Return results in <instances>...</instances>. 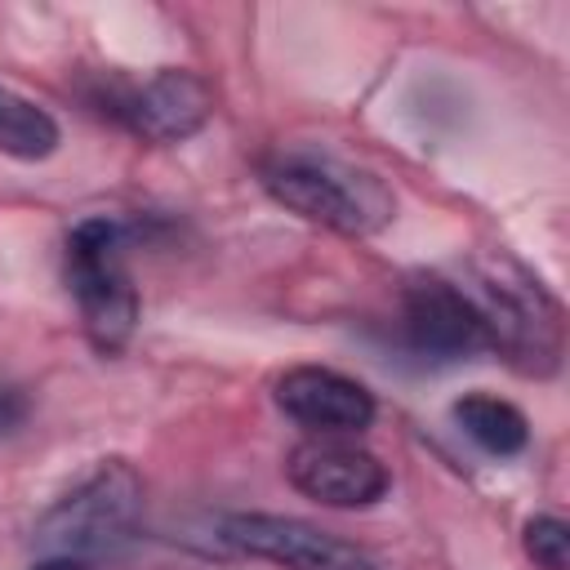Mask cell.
Instances as JSON below:
<instances>
[{"label":"cell","instance_id":"1","mask_svg":"<svg viewBox=\"0 0 570 570\" xmlns=\"http://www.w3.org/2000/svg\"><path fill=\"white\" fill-rule=\"evenodd\" d=\"M481 316L485 330V352H499L512 370L548 379L561 365V303L552 289L512 254L494 249L472 263V276L459 281Z\"/></svg>","mask_w":570,"mask_h":570},{"label":"cell","instance_id":"2","mask_svg":"<svg viewBox=\"0 0 570 570\" xmlns=\"http://www.w3.org/2000/svg\"><path fill=\"white\" fill-rule=\"evenodd\" d=\"M263 187L289 214L338 236H374L396 218V191L374 169L330 151H276L263 160Z\"/></svg>","mask_w":570,"mask_h":570},{"label":"cell","instance_id":"3","mask_svg":"<svg viewBox=\"0 0 570 570\" xmlns=\"http://www.w3.org/2000/svg\"><path fill=\"white\" fill-rule=\"evenodd\" d=\"M125 245H129V227L107 214L80 218L62 245L67 289L76 298L85 338L102 356H116L138 325V289L125 263Z\"/></svg>","mask_w":570,"mask_h":570},{"label":"cell","instance_id":"4","mask_svg":"<svg viewBox=\"0 0 570 570\" xmlns=\"http://www.w3.org/2000/svg\"><path fill=\"white\" fill-rule=\"evenodd\" d=\"M142 517V476L125 459H102L80 485H71L31 530V543L45 557L94 561L125 548Z\"/></svg>","mask_w":570,"mask_h":570},{"label":"cell","instance_id":"5","mask_svg":"<svg viewBox=\"0 0 570 570\" xmlns=\"http://www.w3.org/2000/svg\"><path fill=\"white\" fill-rule=\"evenodd\" d=\"M89 102L147 142H183L200 134L214 116V89L187 67H160L142 80L107 71L94 80Z\"/></svg>","mask_w":570,"mask_h":570},{"label":"cell","instance_id":"6","mask_svg":"<svg viewBox=\"0 0 570 570\" xmlns=\"http://www.w3.org/2000/svg\"><path fill=\"white\" fill-rule=\"evenodd\" d=\"M285 476L303 499L343 512L374 508L392 485L387 463L356 436H303L285 454Z\"/></svg>","mask_w":570,"mask_h":570},{"label":"cell","instance_id":"7","mask_svg":"<svg viewBox=\"0 0 570 570\" xmlns=\"http://www.w3.org/2000/svg\"><path fill=\"white\" fill-rule=\"evenodd\" d=\"M218 534L227 548L272 561V566H285V570H379L356 543H347L312 521H298V517L232 512V517H223Z\"/></svg>","mask_w":570,"mask_h":570},{"label":"cell","instance_id":"8","mask_svg":"<svg viewBox=\"0 0 570 570\" xmlns=\"http://www.w3.org/2000/svg\"><path fill=\"white\" fill-rule=\"evenodd\" d=\"M401 330H405V343L432 361H459V356L485 352V330H481V316H476L468 289L445 276L405 281Z\"/></svg>","mask_w":570,"mask_h":570},{"label":"cell","instance_id":"9","mask_svg":"<svg viewBox=\"0 0 570 570\" xmlns=\"http://www.w3.org/2000/svg\"><path fill=\"white\" fill-rule=\"evenodd\" d=\"M272 401L307 436H356L374 423V392L330 365H294L272 383Z\"/></svg>","mask_w":570,"mask_h":570},{"label":"cell","instance_id":"10","mask_svg":"<svg viewBox=\"0 0 570 570\" xmlns=\"http://www.w3.org/2000/svg\"><path fill=\"white\" fill-rule=\"evenodd\" d=\"M454 423L463 428V436L468 441H476L485 454H494V459H512V454H521L525 445H530V423H525V414L512 405V401H503V396H490V392H468V396H459L454 401Z\"/></svg>","mask_w":570,"mask_h":570},{"label":"cell","instance_id":"11","mask_svg":"<svg viewBox=\"0 0 570 570\" xmlns=\"http://www.w3.org/2000/svg\"><path fill=\"white\" fill-rule=\"evenodd\" d=\"M58 138H62V129H58V120L40 102H31L18 89L0 85V151L4 156H13V160H45V156L58 151Z\"/></svg>","mask_w":570,"mask_h":570},{"label":"cell","instance_id":"12","mask_svg":"<svg viewBox=\"0 0 570 570\" xmlns=\"http://www.w3.org/2000/svg\"><path fill=\"white\" fill-rule=\"evenodd\" d=\"M525 557L543 570H566L570 566V525L552 512H539L525 521Z\"/></svg>","mask_w":570,"mask_h":570},{"label":"cell","instance_id":"13","mask_svg":"<svg viewBox=\"0 0 570 570\" xmlns=\"http://www.w3.org/2000/svg\"><path fill=\"white\" fill-rule=\"evenodd\" d=\"M27 414H31L27 392H22L13 379H4V374H0V441H4V436H13V432L27 423Z\"/></svg>","mask_w":570,"mask_h":570},{"label":"cell","instance_id":"14","mask_svg":"<svg viewBox=\"0 0 570 570\" xmlns=\"http://www.w3.org/2000/svg\"><path fill=\"white\" fill-rule=\"evenodd\" d=\"M36 570H89V561H71V557H45V561H36Z\"/></svg>","mask_w":570,"mask_h":570}]
</instances>
